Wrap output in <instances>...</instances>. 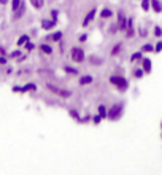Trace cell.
Wrapping results in <instances>:
<instances>
[{
    "mask_svg": "<svg viewBox=\"0 0 162 175\" xmlns=\"http://www.w3.org/2000/svg\"><path fill=\"white\" fill-rule=\"evenodd\" d=\"M30 3H32L33 8L40 10V8H43V5H45V0H30Z\"/></svg>",
    "mask_w": 162,
    "mask_h": 175,
    "instance_id": "obj_9",
    "label": "cell"
},
{
    "mask_svg": "<svg viewBox=\"0 0 162 175\" xmlns=\"http://www.w3.org/2000/svg\"><path fill=\"white\" fill-rule=\"evenodd\" d=\"M111 16V10H108V8H105L102 11V18H110Z\"/></svg>",
    "mask_w": 162,
    "mask_h": 175,
    "instance_id": "obj_19",
    "label": "cell"
},
{
    "mask_svg": "<svg viewBox=\"0 0 162 175\" xmlns=\"http://www.w3.org/2000/svg\"><path fill=\"white\" fill-rule=\"evenodd\" d=\"M54 26H56V19H53V21H43V24H42V27L45 29V30H49V29H53Z\"/></svg>",
    "mask_w": 162,
    "mask_h": 175,
    "instance_id": "obj_7",
    "label": "cell"
},
{
    "mask_svg": "<svg viewBox=\"0 0 162 175\" xmlns=\"http://www.w3.org/2000/svg\"><path fill=\"white\" fill-rule=\"evenodd\" d=\"M40 49H42L45 54H51V53H53V48H51L49 45H46V43H43V45L40 46Z\"/></svg>",
    "mask_w": 162,
    "mask_h": 175,
    "instance_id": "obj_15",
    "label": "cell"
},
{
    "mask_svg": "<svg viewBox=\"0 0 162 175\" xmlns=\"http://www.w3.org/2000/svg\"><path fill=\"white\" fill-rule=\"evenodd\" d=\"M99 115L100 116H107V110H105V107H103V105L99 107Z\"/></svg>",
    "mask_w": 162,
    "mask_h": 175,
    "instance_id": "obj_20",
    "label": "cell"
},
{
    "mask_svg": "<svg viewBox=\"0 0 162 175\" xmlns=\"http://www.w3.org/2000/svg\"><path fill=\"white\" fill-rule=\"evenodd\" d=\"M46 89H49L51 92L57 94V96H60V97H65V99L72 96V92H70V91H67V89H60V88H56L54 85H51V83H48V85H46Z\"/></svg>",
    "mask_w": 162,
    "mask_h": 175,
    "instance_id": "obj_2",
    "label": "cell"
},
{
    "mask_svg": "<svg viewBox=\"0 0 162 175\" xmlns=\"http://www.w3.org/2000/svg\"><path fill=\"white\" fill-rule=\"evenodd\" d=\"M121 115H123V103H116V105H113L110 108V112H108V118L110 119H118Z\"/></svg>",
    "mask_w": 162,
    "mask_h": 175,
    "instance_id": "obj_1",
    "label": "cell"
},
{
    "mask_svg": "<svg viewBox=\"0 0 162 175\" xmlns=\"http://www.w3.org/2000/svg\"><path fill=\"white\" fill-rule=\"evenodd\" d=\"M151 3H153V10L156 13H161L162 11V5L159 3V0H151Z\"/></svg>",
    "mask_w": 162,
    "mask_h": 175,
    "instance_id": "obj_11",
    "label": "cell"
},
{
    "mask_svg": "<svg viewBox=\"0 0 162 175\" xmlns=\"http://www.w3.org/2000/svg\"><path fill=\"white\" fill-rule=\"evenodd\" d=\"M94 16H96V8H92L89 13H87V16L84 18V21H83V26H87V24H89V22L94 19Z\"/></svg>",
    "mask_w": 162,
    "mask_h": 175,
    "instance_id": "obj_6",
    "label": "cell"
},
{
    "mask_svg": "<svg viewBox=\"0 0 162 175\" xmlns=\"http://www.w3.org/2000/svg\"><path fill=\"white\" fill-rule=\"evenodd\" d=\"M37 86L33 85V83H27L26 86H22V92H27V91H35Z\"/></svg>",
    "mask_w": 162,
    "mask_h": 175,
    "instance_id": "obj_16",
    "label": "cell"
},
{
    "mask_svg": "<svg viewBox=\"0 0 162 175\" xmlns=\"http://www.w3.org/2000/svg\"><path fill=\"white\" fill-rule=\"evenodd\" d=\"M91 81H92V76H89V75H86V76H81V78H80V85H81V86H84V85H89Z\"/></svg>",
    "mask_w": 162,
    "mask_h": 175,
    "instance_id": "obj_12",
    "label": "cell"
},
{
    "mask_svg": "<svg viewBox=\"0 0 162 175\" xmlns=\"http://www.w3.org/2000/svg\"><path fill=\"white\" fill-rule=\"evenodd\" d=\"M0 54H2V56H5V54H6V49L3 48V46H0Z\"/></svg>",
    "mask_w": 162,
    "mask_h": 175,
    "instance_id": "obj_34",
    "label": "cell"
},
{
    "mask_svg": "<svg viewBox=\"0 0 162 175\" xmlns=\"http://www.w3.org/2000/svg\"><path fill=\"white\" fill-rule=\"evenodd\" d=\"M70 116H72V118H75V119H78V113H76L75 110H70Z\"/></svg>",
    "mask_w": 162,
    "mask_h": 175,
    "instance_id": "obj_29",
    "label": "cell"
},
{
    "mask_svg": "<svg viewBox=\"0 0 162 175\" xmlns=\"http://www.w3.org/2000/svg\"><path fill=\"white\" fill-rule=\"evenodd\" d=\"M65 72H69L70 75H76V73H78V70H76V69H70V67H65Z\"/></svg>",
    "mask_w": 162,
    "mask_h": 175,
    "instance_id": "obj_21",
    "label": "cell"
},
{
    "mask_svg": "<svg viewBox=\"0 0 162 175\" xmlns=\"http://www.w3.org/2000/svg\"><path fill=\"white\" fill-rule=\"evenodd\" d=\"M21 5H22V0H11V10L13 11H18Z\"/></svg>",
    "mask_w": 162,
    "mask_h": 175,
    "instance_id": "obj_13",
    "label": "cell"
},
{
    "mask_svg": "<svg viewBox=\"0 0 162 175\" xmlns=\"http://www.w3.org/2000/svg\"><path fill=\"white\" fill-rule=\"evenodd\" d=\"M143 70L146 73L151 72V60L150 59H143Z\"/></svg>",
    "mask_w": 162,
    "mask_h": 175,
    "instance_id": "obj_14",
    "label": "cell"
},
{
    "mask_svg": "<svg viewBox=\"0 0 162 175\" xmlns=\"http://www.w3.org/2000/svg\"><path fill=\"white\" fill-rule=\"evenodd\" d=\"M141 75H143V70H135V76H137V78H140Z\"/></svg>",
    "mask_w": 162,
    "mask_h": 175,
    "instance_id": "obj_32",
    "label": "cell"
},
{
    "mask_svg": "<svg viewBox=\"0 0 162 175\" xmlns=\"http://www.w3.org/2000/svg\"><path fill=\"white\" fill-rule=\"evenodd\" d=\"M143 51H153V46H151L150 43H148V45H145V46H143Z\"/></svg>",
    "mask_w": 162,
    "mask_h": 175,
    "instance_id": "obj_28",
    "label": "cell"
},
{
    "mask_svg": "<svg viewBox=\"0 0 162 175\" xmlns=\"http://www.w3.org/2000/svg\"><path fill=\"white\" fill-rule=\"evenodd\" d=\"M100 119H102V116H100V115L94 116V123H96V124H99V123H100Z\"/></svg>",
    "mask_w": 162,
    "mask_h": 175,
    "instance_id": "obj_31",
    "label": "cell"
},
{
    "mask_svg": "<svg viewBox=\"0 0 162 175\" xmlns=\"http://www.w3.org/2000/svg\"><path fill=\"white\" fill-rule=\"evenodd\" d=\"M51 38L57 42V40H60V38H62V33H60V32H56V33H53V37H51Z\"/></svg>",
    "mask_w": 162,
    "mask_h": 175,
    "instance_id": "obj_22",
    "label": "cell"
},
{
    "mask_svg": "<svg viewBox=\"0 0 162 175\" xmlns=\"http://www.w3.org/2000/svg\"><path fill=\"white\" fill-rule=\"evenodd\" d=\"M5 3H8V0H0V5H5Z\"/></svg>",
    "mask_w": 162,
    "mask_h": 175,
    "instance_id": "obj_36",
    "label": "cell"
},
{
    "mask_svg": "<svg viewBox=\"0 0 162 175\" xmlns=\"http://www.w3.org/2000/svg\"><path fill=\"white\" fill-rule=\"evenodd\" d=\"M19 54H21L19 51H15V53H11V54H10V58H19Z\"/></svg>",
    "mask_w": 162,
    "mask_h": 175,
    "instance_id": "obj_33",
    "label": "cell"
},
{
    "mask_svg": "<svg viewBox=\"0 0 162 175\" xmlns=\"http://www.w3.org/2000/svg\"><path fill=\"white\" fill-rule=\"evenodd\" d=\"M119 49H121V45H116V46H114V49L111 51V54H118V53H119Z\"/></svg>",
    "mask_w": 162,
    "mask_h": 175,
    "instance_id": "obj_27",
    "label": "cell"
},
{
    "mask_svg": "<svg viewBox=\"0 0 162 175\" xmlns=\"http://www.w3.org/2000/svg\"><path fill=\"white\" fill-rule=\"evenodd\" d=\"M156 51H162V43H159V45L156 46Z\"/></svg>",
    "mask_w": 162,
    "mask_h": 175,
    "instance_id": "obj_35",
    "label": "cell"
},
{
    "mask_svg": "<svg viewBox=\"0 0 162 175\" xmlns=\"http://www.w3.org/2000/svg\"><path fill=\"white\" fill-rule=\"evenodd\" d=\"M24 13H26V5H24V2H22V5L19 6V10H18V11H15V18L19 19L22 15H24Z\"/></svg>",
    "mask_w": 162,
    "mask_h": 175,
    "instance_id": "obj_8",
    "label": "cell"
},
{
    "mask_svg": "<svg viewBox=\"0 0 162 175\" xmlns=\"http://www.w3.org/2000/svg\"><path fill=\"white\" fill-rule=\"evenodd\" d=\"M33 48H35V46H33V43H30V42L26 43V49H27V51H32Z\"/></svg>",
    "mask_w": 162,
    "mask_h": 175,
    "instance_id": "obj_24",
    "label": "cell"
},
{
    "mask_svg": "<svg viewBox=\"0 0 162 175\" xmlns=\"http://www.w3.org/2000/svg\"><path fill=\"white\" fill-rule=\"evenodd\" d=\"M103 60L100 59V58H96V56H92V58H91V64H94V65H97V64H102Z\"/></svg>",
    "mask_w": 162,
    "mask_h": 175,
    "instance_id": "obj_18",
    "label": "cell"
},
{
    "mask_svg": "<svg viewBox=\"0 0 162 175\" xmlns=\"http://www.w3.org/2000/svg\"><path fill=\"white\" fill-rule=\"evenodd\" d=\"M154 35H156V37H162V29L156 27V29H154Z\"/></svg>",
    "mask_w": 162,
    "mask_h": 175,
    "instance_id": "obj_25",
    "label": "cell"
},
{
    "mask_svg": "<svg viewBox=\"0 0 162 175\" xmlns=\"http://www.w3.org/2000/svg\"><path fill=\"white\" fill-rule=\"evenodd\" d=\"M72 59L75 60V62H83L84 60V51L81 48H72Z\"/></svg>",
    "mask_w": 162,
    "mask_h": 175,
    "instance_id": "obj_3",
    "label": "cell"
},
{
    "mask_svg": "<svg viewBox=\"0 0 162 175\" xmlns=\"http://www.w3.org/2000/svg\"><path fill=\"white\" fill-rule=\"evenodd\" d=\"M132 19H129V21H127V37H134V24H132Z\"/></svg>",
    "mask_w": 162,
    "mask_h": 175,
    "instance_id": "obj_10",
    "label": "cell"
},
{
    "mask_svg": "<svg viewBox=\"0 0 162 175\" xmlns=\"http://www.w3.org/2000/svg\"><path fill=\"white\" fill-rule=\"evenodd\" d=\"M148 6H150V0H143V2H141V8L148 10Z\"/></svg>",
    "mask_w": 162,
    "mask_h": 175,
    "instance_id": "obj_23",
    "label": "cell"
},
{
    "mask_svg": "<svg viewBox=\"0 0 162 175\" xmlns=\"http://www.w3.org/2000/svg\"><path fill=\"white\" fill-rule=\"evenodd\" d=\"M110 81L113 83V85H116L119 89H126V88H127V81L124 78H121V76H111Z\"/></svg>",
    "mask_w": 162,
    "mask_h": 175,
    "instance_id": "obj_4",
    "label": "cell"
},
{
    "mask_svg": "<svg viewBox=\"0 0 162 175\" xmlns=\"http://www.w3.org/2000/svg\"><path fill=\"white\" fill-rule=\"evenodd\" d=\"M118 27H119V30L127 29V19H126V16L123 15V11L118 13Z\"/></svg>",
    "mask_w": 162,
    "mask_h": 175,
    "instance_id": "obj_5",
    "label": "cell"
},
{
    "mask_svg": "<svg viewBox=\"0 0 162 175\" xmlns=\"http://www.w3.org/2000/svg\"><path fill=\"white\" fill-rule=\"evenodd\" d=\"M140 58H141V53H134L130 59H132V60H137V59H140Z\"/></svg>",
    "mask_w": 162,
    "mask_h": 175,
    "instance_id": "obj_26",
    "label": "cell"
},
{
    "mask_svg": "<svg viewBox=\"0 0 162 175\" xmlns=\"http://www.w3.org/2000/svg\"><path fill=\"white\" fill-rule=\"evenodd\" d=\"M6 64V58L5 56H0V65H5Z\"/></svg>",
    "mask_w": 162,
    "mask_h": 175,
    "instance_id": "obj_30",
    "label": "cell"
},
{
    "mask_svg": "<svg viewBox=\"0 0 162 175\" xmlns=\"http://www.w3.org/2000/svg\"><path fill=\"white\" fill-rule=\"evenodd\" d=\"M27 42H29V35H22V37H19V38H18V46L26 45Z\"/></svg>",
    "mask_w": 162,
    "mask_h": 175,
    "instance_id": "obj_17",
    "label": "cell"
}]
</instances>
